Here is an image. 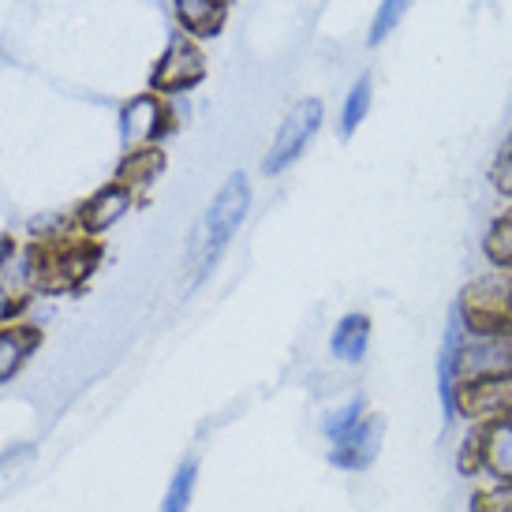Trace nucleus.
I'll use <instances>...</instances> for the list:
<instances>
[{"mask_svg":"<svg viewBox=\"0 0 512 512\" xmlns=\"http://www.w3.org/2000/svg\"><path fill=\"white\" fill-rule=\"evenodd\" d=\"M251 210V187H247V176L243 172H232L225 180V187L214 195V202L206 206L195 236H191V247H187V270L202 277V273L214 266L225 243L236 236V228L243 225V217Z\"/></svg>","mask_w":512,"mask_h":512,"instance_id":"nucleus-1","label":"nucleus"},{"mask_svg":"<svg viewBox=\"0 0 512 512\" xmlns=\"http://www.w3.org/2000/svg\"><path fill=\"white\" fill-rule=\"evenodd\" d=\"M460 322L471 337H512V277H483L460 299Z\"/></svg>","mask_w":512,"mask_h":512,"instance_id":"nucleus-2","label":"nucleus"},{"mask_svg":"<svg viewBox=\"0 0 512 512\" xmlns=\"http://www.w3.org/2000/svg\"><path fill=\"white\" fill-rule=\"evenodd\" d=\"M318 124H322V101L318 98L299 101L296 109L285 116V124H281V131H277V139H273L262 169L270 172V176L273 172H285L288 165L307 150V143H311L314 131H318Z\"/></svg>","mask_w":512,"mask_h":512,"instance_id":"nucleus-3","label":"nucleus"},{"mask_svg":"<svg viewBox=\"0 0 512 512\" xmlns=\"http://www.w3.org/2000/svg\"><path fill=\"white\" fill-rule=\"evenodd\" d=\"M512 374V337H464L456 348V378L483 382V378H505Z\"/></svg>","mask_w":512,"mask_h":512,"instance_id":"nucleus-4","label":"nucleus"},{"mask_svg":"<svg viewBox=\"0 0 512 512\" xmlns=\"http://www.w3.org/2000/svg\"><path fill=\"white\" fill-rule=\"evenodd\" d=\"M34 262V281L38 288L60 292V288L79 285L98 262V247H57V251H38L30 255Z\"/></svg>","mask_w":512,"mask_h":512,"instance_id":"nucleus-5","label":"nucleus"},{"mask_svg":"<svg viewBox=\"0 0 512 512\" xmlns=\"http://www.w3.org/2000/svg\"><path fill=\"white\" fill-rule=\"evenodd\" d=\"M456 408H460V415L475 419V423L512 419V374H505V378H483V382H464Z\"/></svg>","mask_w":512,"mask_h":512,"instance_id":"nucleus-6","label":"nucleus"},{"mask_svg":"<svg viewBox=\"0 0 512 512\" xmlns=\"http://www.w3.org/2000/svg\"><path fill=\"white\" fill-rule=\"evenodd\" d=\"M475 434H479V471L494 486H512V419L479 423Z\"/></svg>","mask_w":512,"mask_h":512,"instance_id":"nucleus-7","label":"nucleus"},{"mask_svg":"<svg viewBox=\"0 0 512 512\" xmlns=\"http://www.w3.org/2000/svg\"><path fill=\"white\" fill-rule=\"evenodd\" d=\"M165 124H169V113H165V105H161L154 94L131 98L128 105H124V113H120L124 146H128L131 154H135V150H146V143H154L157 135L165 131Z\"/></svg>","mask_w":512,"mask_h":512,"instance_id":"nucleus-8","label":"nucleus"},{"mask_svg":"<svg viewBox=\"0 0 512 512\" xmlns=\"http://www.w3.org/2000/svg\"><path fill=\"white\" fill-rule=\"evenodd\" d=\"M202 53L195 49L191 42L184 38H176V42L165 49V57L157 60L154 68V90L161 94H169V90H187V86H195L202 79Z\"/></svg>","mask_w":512,"mask_h":512,"instance_id":"nucleus-9","label":"nucleus"},{"mask_svg":"<svg viewBox=\"0 0 512 512\" xmlns=\"http://www.w3.org/2000/svg\"><path fill=\"white\" fill-rule=\"evenodd\" d=\"M382 438H385V419L382 415H367V419L359 423L356 434H348L344 441L333 445L329 460L344 471H363L374 464V456L382 449Z\"/></svg>","mask_w":512,"mask_h":512,"instance_id":"nucleus-10","label":"nucleus"},{"mask_svg":"<svg viewBox=\"0 0 512 512\" xmlns=\"http://www.w3.org/2000/svg\"><path fill=\"white\" fill-rule=\"evenodd\" d=\"M128 206H131V191L124 184L101 187L94 199H86L79 206V225H83V232H105V228H113L120 217L128 214Z\"/></svg>","mask_w":512,"mask_h":512,"instance_id":"nucleus-11","label":"nucleus"},{"mask_svg":"<svg viewBox=\"0 0 512 512\" xmlns=\"http://www.w3.org/2000/svg\"><path fill=\"white\" fill-rule=\"evenodd\" d=\"M370 348V318L367 314H344L341 322L333 326V337H329V352L341 359V363H363Z\"/></svg>","mask_w":512,"mask_h":512,"instance_id":"nucleus-12","label":"nucleus"},{"mask_svg":"<svg viewBox=\"0 0 512 512\" xmlns=\"http://www.w3.org/2000/svg\"><path fill=\"white\" fill-rule=\"evenodd\" d=\"M38 329H27V326H8L0 329V382L4 378H12L15 370L27 363V356L38 348Z\"/></svg>","mask_w":512,"mask_h":512,"instance_id":"nucleus-13","label":"nucleus"},{"mask_svg":"<svg viewBox=\"0 0 512 512\" xmlns=\"http://www.w3.org/2000/svg\"><path fill=\"white\" fill-rule=\"evenodd\" d=\"M176 15L191 34H214L225 19V0H176Z\"/></svg>","mask_w":512,"mask_h":512,"instance_id":"nucleus-14","label":"nucleus"},{"mask_svg":"<svg viewBox=\"0 0 512 512\" xmlns=\"http://www.w3.org/2000/svg\"><path fill=\"white\" fill-rule=\"evenodd\" d=\"M363 419H367V400L352 397V400H344V404H337V408H329V412L322 415V434L337 445V441H344L348 434H356Z\"/></svg>","mask_w":512,"mask_h":512,"instance_id":"nucleus-15","label":"nucleus"},{"mask_svg":"<svg viewBox=\"0 0 512 512\" xmlns=\"http://www.w3.org/2000/svg\"><path fill=\"white\" fill-rule=\"evenodd\" d=\"M195 483H199V460H184L180 468L172 471L169 490H165V501H161V512H187V509H191Z\"/></svg>","mask_w":512,"mask_h":512,"instance_id":"nucleus-16","label":"nucleus"},{"mask_svg":"<svg viewBox=\"0 0 512 512\" xmlns=\"http://www.w3.org/2000/svg\"><path fill=\"white\" fill-rule=\"evenodd\" d=\"M161 165H165V157L157 154V150H135V154H128V161L120 165V184L128 187H146L150 180H154L157 172H161Z\"/></svg>","mask_w":512,"mask_h":512,"instance_id":"nucleus-17","label":"nucleus"},{"mask_svg":"<svg viewBox=\"0 0 512 512\" xmlns=\"http://www.w3.org/2000/svg\"><path fill=\"white\" fill-rule=\"evenodd\" d=\"M486 258L501 270H512V214H501L490 225V232H486Z\"/></svg>","mask_w":512,"mask_h":512,"instance_id":"nucleus-18","label":"nucleus"},{"mask_svg":"<svg viewBox=\"0 0 512 512\" xmlns=\"http://www.w3.org/2000/svg\"><path fill=\"white\" fill-rule=\"evenodd\" d=\"M370 113V79L363 75L356 86H352V94H348V101H344V116H341V128L344 135H352V131L363 124V116Z\"/></svg>","mask_w":512,"mask_h":512,"instance_id":"nucleus-19","label":"nucleus"},{"mask_svg":"<svg viewBox=\"0 0 512 512\" xmlns=\"http://www.w3.org/2000/svg\"><path fill=\"white\" fill-rule=\"evenodd\" d=\"M408 4H412V0H382L378 19H374V30H370V42L378 45L382 38H389L393 27H397L400 19H404V12H408Z\"/></svg>","mask_w":512,"mask_h":512,"instance_id":"nucleus-20","label":"nucleus"},{"mask_svg":"<svg viewBox=\"0 0 512 512\" xmlns=\"http://www.w3.org/2000/svg\"><path fill=\"white\" fill-rule=\"evenodd\" d=\"M494 184H498V191L512 195V143L501 150L498 165H494Z\"/></svg>","mask_w":512,"mask_h":512,"instance_id":"nucleus-21","label":"nucleus"},{"mask_svg":"<svg viewBox=\"0 0 512 512\" xmlns=\"http://www.w3.org/2000/svg\"><path fill=\"white\" fill-rule=\"evenodd\" d=\"M479 505L486 512H512V486H494Z\"/></svg>","mask_w":512,"mask_h":512,"instance_id":"nucleus-22","label":"nucleus"},{"mask_svg":"<svg viewBox=\"0 0 512 512\" xmlns=\"http://www.w3.org/2000/svg\"><path fill=\"white\" fill-rule=\"evenodd\" d=\"M12 311H15V307H12V296H8L4 288H0V322H4V318H8Z\"/></svg>","mask_w":512,"mask_h":512,"instance_id":"nucleus-23","label":"nucleus"},{"mask_svg":"<svg viewBox=\"0 0 512 512\" xmlns=\"http://www.w3.org/2000/svg\"><path fill=\"white\" fill-rule=\"evenodd\" d=\"M12 258V240H0V266Z\"/></svg>","mask_w":512,"mask_h":512,"instance_id":"nucleus-24","label":"nucleus"}]
</instances>
